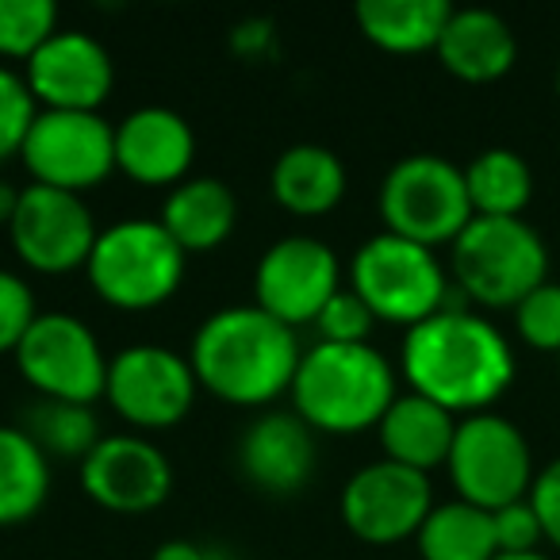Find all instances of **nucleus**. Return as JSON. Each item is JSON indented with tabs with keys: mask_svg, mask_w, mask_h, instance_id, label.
<instances>
[{
	"mask_svg": "<svg viewBox=\"0 0 560 560\" xmlns=\"http://www.w3.org/2000/svg\"><path fill=\"white\" fill-rule=\"evenodd\" d=\"M495 560H549L545 552H518V557H506V552H499Z\"/></svg>",
	"mask_w": 560,
	"mask_h": 560,
	"instance_id": "nucleus-38",
	"label": "nucleus"
},
{
	"mask_svg": "<svg viewBox=\"0 0 560 560\" xmlns=\"http://www.w3.org/2000/svg\"><path fill=\"white\" fill-rule=\"evenodd\" d=\"M445 468H450L457 495L480 511L511 506L534 488V457H529L526 438L511 419L491 411L457 422Z\"/></svg>",
	"mask_w": 560,
	"mask_h": 560,
	"instance_id": "nucleus-9",
	"label": "nucleus"
},
{
	"mask_svg": "<svg viewBox=\"0 0 560 560\" xmlns=\"http://www.w3.org/2000/svg\"><path fill=\"white\" fill-rule=\"evenodd\" d=\"M173 242L185 254H211L234 234L238 223V200L231 185L219 177H188L177 188H170L162 203V219Z\"/></svg>",
	"mask_w": 560,
	"mask_h": 560,
	"instance_id": "nucleus-21",
	"label": "nucleus"
},
{
	"mask_svg": "<svg viewBox=\"0 0 560 560\" xmlns=\"http://www.w3.org/2000/svg\"><path fill=\"white\" fill-rule=\"evenodd\" d=\"M16 203H20V188L9 185V180H0V226L12 223V215H16Z\"/></svg>",
	"mask_w": 560,
	"mask_h": 560,
	"instance_id": "nucleus-37",
	"label": "nucleus"
},
{
	"mask_svg": "<svg viewBox=\"0 0 560 560\" xmlns=\"http://www.w3.org/2000/svg\"><path fill=\"white\" fill-rule=\"evenodd\" d=\"M188 254L158 219H119L104 226L89 254V284L116 312H154L185 280Z\"/></svg>",
	"mask_w": 560,
	"mask_h": 560,
	"instance_id": "nucleus-4",
	"label": "nucleus"
},
{
	"mask_svg": "<svg viewBox=\"0 0 560 560\" xmlns=\"http://www.w3.org/2000/svg\"><path fill=\"white\" fill-rule=\"evenodd\" d=\"M81 488L96 506L116 514H147L173 491V465L150 438L104 434L81 460Z\"/></svg>",
	"mask_w": 560,
	"mask_h": 560,
	"instance_id": "nucleus-15",
	"label": "nucleus"
},
{
	"mask_svg": "<svg viewBox=\"0 0 560 560\" xmlns=\"http://www.w3.org/2000/svg\"><path fill=\"white\" fill-rule=\"evenodd\" d=\"M24 430L50 460H85L89 453L101 445V419L93 407L85 404H62V399H39L35 407H27Z\"/></svg>",
	"mask_w": 560,
	"mask_h": 560,
	"instance_id": "nucleus-27",
	"label": "nucleus"
},
{
	"mask_svg": "<svg viewBox=\"0 0 560 560\" xmlns=\"http://www.w3.org/2000/svg\"><path fill=\"white\" fill-rule=\"evenodd\" d=\"M350 289L365 300L373 319L399 323L411 330L445 312L450 280H445L434 249L381 231L369 242H361L353 254Z\"/></svg>",
	"mask_w": 560,
	"mask_h": 560,
	"instance_id": "nucleus-6",
	"label": "nucleus"
},
{
	"mask_svg": "<svg viewBox=\"0 0 560 560\" xmlns=\"http://www.w3.org/2000/svg\"><path fill=\"white\" fill-rule=\"evenodd\" d=\"M430 511H434L430 476L396 460H373L358 468L342 488V522L353 537L369 545H396L404 537H419Z\"/></svg>",
	"mask_w": 560,
	"mask_h": 560,
	"instance_id": "nucleus-14",
	"label": "nucleus"
},
{
	"mask_svg": "<svg viewBox=\"0 0 560 560\" xmlns=\"http://www.w3.org/2000/svg\"><path fill=\"white\" fill-rule=\"evenodd\" d=\"M315 430L296 411H265L238 442V465L254 488L296 495L315 476Z\"/></svg>",
	"mask_w": 560,
	"mask_h": 560,
	"instance_id": "nucleus-18",
	"label": "nucleus"
},
{
	"mask_svg": "<svg viewBox=\"0 0 560 560\" xmlns=\"http://www.w3.org/2000/svg\"><path fill=\"white\" fill-rule=\"evenodd\" d=\"M272 200L292 215L319 219L335 211L346 196V165L335 150L319 142H296L272 162Z\"/></svg>",
	"mask_w": 560,
	"mask_h": 560,
	"instance_id": "nucleus-22",
	"label": "nucleus"
},
{
	"mask_svg": "<svg viewBox=\"0 0 560 560\" xmlns=\"http://www.w3.org/2000/svg\"><path fill=\"white\" fill-rule=\"evenodd\" d=\"M9 238L27 269L58 277V272L85 269L101 231L81 196L58 192L47 185H27L20 188Z\"/></svg>",
	"mask_w": 560,
	"mask_h": 560,
	"instance_id": "nucleus-13",
	"label": "nucleus"
},
{
	"mask_svg": "<svg viewBox=\"0 0 560 560\" xmlns=\"http://www.w3.org/2000/svg\"><path fill=\"white\" fill-rule=\"evenodd\" d=\"M58 32L50 0H0V58H32Z\"/></svg>",
	"mask_w": 560,
	"mask_h": 560,
	"instance_id": "nucleus-28",
	"label": "nucleus"
},
{
	"mask_svg": "<svg viewBox=\"0 0 560 560\" xmlns=\"http://www.w3.org/2000/svg\"><path fill=\"white\" fill-rule=\"evenodd\" d=\"M35 116H39V104H35L27 81L9 66H0V162H9L24 150Z\"/></svg>",
	"mask_w": 560,
	"mask_h": 560,
	"instance_id": "nucleus-29",
	"label": "nucleus"
},
{
	"mask_svg": "<svg viewBox=\"0 0 560 560\" xmlns=\"http://www.w3.org/2000/svg\"><path fill=\"white\" fill-rule=\"evenodd\" d=\"M292 411L323 434L350 438L376 427L392 407L396 369L376 346H335L315 342L292 381Z\"/></svg>",
	"mask_w": 560,
	"mask_h": 560,
	"instance_id": "nucleus-3",
	"label": "nucleus"
},
{
	"mask_svg": "<svg viewBox=\"0 0 560 560\" xmlns=\"http://www.w3.org/2000/svg\"><path fill=\"white\" fill-rule=\"evenodd\" d=\"M419 552L422 560H495V526H491V511L453 499L427 514L419 529Z\"/></svg>",
	"mask_w": 560,
	"mask_h": 560,
	"instance_id": "nucleus-26",
	"label": "nucleus"
},
{
	"mask_svg": "<svg viewBox=\"0 0 560 560\" xmlns=\"http://www.w3.org/2000/svg\"><path fill=\"white\" fill-rule=\"evenodd\" d=\"M514 327L522 342L545 353H560V284L545 280L518 307H514Z\"/></svg>",
	"mask_w": 560,
	"mask_h": 560,
	"instance_id": "nucleus-30",
	"label": "nucleus"
},
{
	"mask_svg": "<svg viewBox=\"0 0 560 560\" xmlns=\"http://www.w3.org/2000/svg\"><path fill=\"white\" fill-rule=\"evenodd\" d=\"M16 369L39 399H62V404L93 407L108 388V361L101 338L89 323L66 312H39L24 342L16 346Z\"/></svg>",
	"mask_w": 560,
	"mask_h": 560,
	"instance_id": "nucleus-8",
	"label": "nucleus"
},
{
	"mask_svg": "<svg viewBox=\"0 0 560 560\" xmlns=\"http://www.w3.org/2000/svg\"><path fill=\"white\" fill-rule=\"evenodd\" d=\"M150 560H234L223 545H200V541H188V537H170L154 549Z\"/></svg>",
	"mask_w": 560,
	"mask_h": 560,
	"instance_id": "nucleus-36",
	"label": "nucleus"
},
{
	"mask_svg": "<svg viewBox=\"0 0 560 560\" xmlns=\"http://www.w3.org/2000/svg\"><path fill=\"white\" fill-rule=\"evenodd\" d=\"M526 499H529V506H534L537 522H541V534L560 549V457L549 460V465L534 476V488H529Z\"/></svg>",
	"mask_w": 560,
	"mask_h": 560,
	"instance_id": "nucleus-34",
	"label": "nucleus"
},
{
	"mask_svg": "<svg viewBox=\"0 0 560 560\" xmlns=\"http://www.w3.org/2000/svg\"><path fill=\"white\" fill-rule=\"evenodd\" d=\"M491 526H495V545L506 557H518V552H537V541H541V522H537L529 499H518L511 506H499L491 511Z\"/></svg>",
	"mask_w": 560,
	"mask_h": 560,
	"instance_id": "nucleus-33",
	"label": "nucleus"
},
{
	"mask_svg": "<svg viewBox=\"0 0 560 560\" xmlns=\"http://www.w3.org/2000/svg\"><path fill=\"white\" fill-rule=\"evenodd\" d=\"M196 381L188 358L165 346H127L108 361L104 399L135 430H170L192 411Z\"/></svg>",
	"mask_w": 560,
	"mask_h": 560,
	"instance_id": "nucleus-12",
	"label": "nucleus"
},
{
	"mask_svg": "<svg viewBox=\"0 0 560 560\" xmlns=\"http://www.w3.org/2000/svg\"><path fill=\"white\" fill-rule=\"evenodd\" d=\"M342 292V265L327 242L289 234L272 242L254 269V304L284 327H315L319 312Z\"/></svg>",
	"mask_w": 560,
	"mask_h": 560,
	"instance_id": "nucleus-11",
	"label": "nucleus"
},
{
	"mask_svg": "<svg viewBox=\"0 0 560 560\" xmlns=\"http://www.w3.org/2000/svg\"><path fill=\"white\" fill-rule=\"evenodd\" d=\"M384 460H396L415 472H434L438 465L450 460L453 438H457V419L445 407H438L427 396H396L384 419L376 422Z\"/></svg>",
	"mask_w": 560,
	"mask_h": 560,
	"instance_id": "nucleus-19",
	"label": "nucleus"
},
{
	"mask_svg": "<svg viewBox=\"0 0 560 560\" xmlns=\"http://www.w3.org/2000/svg\"><path fill=\"white\" fill-rule=\"evenodd\" d=\"M557 93H560V70H557Z\"/></svg>",
	"mask_w": 560,
	"mask_h": 560,
	"instance_id": "nucleus-39",
	"label": "nucleus"
},
{
	"mask_svg": "<svg viewBox=\"0 0 560 560\" xmlns=\"http://www.w3.org/2000/svg\"><path fill=\"white\" fill-rule=\"evenodd\" d=\"M465 188L472 215L483 219H522V208L534 196V173L514 150L491 147L468 162Z\"/></svg>",
	"mask_w": 560,
	"mask_h": 560,
	"instance_id": "nucleus-25",
	"label": "nucleus"
},
{
	"mask_svg": "<svg viewBox=\"0 0 560 560\" xmlns=\"http://www.w3.org/2000/svg\"><path fill=\"white\" fill-rule=\"evenodd\" d=\"M35 185L89 192L116 173V127L101 112H43L20 150Z\"/></svg>",
	"mask_w": 560,
	"mask_h": 560,
	"instance_id": "nucleus-10",
	"label": "nucleus"
},
{
	"mask_svg": "<svg viewBox=\"0 0 560 560\" xmlns=\"http://www.w3.org/2000/svg\"><path fill=\"white\" fill-rule=\"evenodd\" d=\"M50 495V457L20 427H0V529L24 526Z\"/></svg>",
	"mask_w": 560,
	"mask_h": 560,
	"instance_id": "nucleus-24",
	"label": "nucleus"
},
{
	"mask_svg": "<svg viewBox=\"0 0 560 560\" xmlns=\"http://www.w3.org/2000/svg\"><path fill=\"white\" fill-rule=\"evenodd\" d=\"M304 361L296 330L265 315L257 304H231L200 323L188 350L200 388L231 407H269L292 392Z\"/></svg>",
	"mask_w": 560,
	"mask_h": 560,
	"instance_id": "nucleus-2",
	"label": "nucleus"
},
{
	"mask_svg": "<svg viewBox=\"0 0 560 560\" xmlns=\"http://www.w3.org/2000/svg\"><path fill=\"white\" fill-rule=\"evenodd\" d=\"M373 312L365 307V300L353 289H342L315 319L319 330V342H335V346H365L373 335Z\"/></svg>",
	"mask_w": 560,
	"mask_h": 560,
	"instance_id": "nucleus-31",
	"label": "nucleus"
},
{
	"mask_svg": "<svg viewBox=\"0 0 560 560\" xmlns=\"http://www.w3.org/2000/svg\"><path fill=\"white\" fill-rule=\"evenodd\" d=\"M399 365L415 396L434 399L450 415L488 411L514 381L506 338L465 307H445L407 330Z\"/></svg>",
	"mask_w": 560,
	"mask_h": 560,
	"instance_id": "nucleus-1",
	"label": "nucleus"
},
{
	"mask_svg": "<svg viewBox=\"0 0 560 560\" xmlns=\"http://www.w3.org/2000/svg\"><path fill=\"white\" fill-rule=\"evenodd\" d=\"M277 43V24L272 20H242L231 32V47L242 58H265Z\"/></svg>",
	"mask_w": 560,
	"mask_h": 560,
	"instance_id": "nucleus-35",
	"label": "nucleus"
},
{
	"mask_svg": "<svg viewBox=\"0 0 560 560\" xmlns=\"http://www.w3.org/2000/svg\"><path fill=\"white\" fill-rule=\"evenodd\" d=\"M381 219L388 234L427 249L457 242V234L472 223L465 170L438 154H411L396 162L381 185Z\"/></svg>",
	"mask_w": 560,
	"mask_h": 560,
	"instance_id": "nucleus-7",
	"label": "nucleus"
},
{
	"mask_svg": "<svg viewBox=\"0 0 560 560\" xmlns=\"http://www.w3.org/2000/svg\"><path fill=\"white\" fill-rule=\"evenodd\" d=\"M549 254L526 219H483L453 242V277L460 292L483 307H518L534 289L545 284Z\"/></svg>",
	"mask_w": 560,
	"mask_h": 560,
	"instance_id": "nucleus-5",
	"label": "nucleus"
},
{
	"mask_svg": "<svg viewBox=\"0 0 560 560\" xmlns=\"http://www.w3.org/2000/svg\"><path fill=\"white\" fill-rule=\"evenodd\" d=\"M24 81L43 112H101L116 85V66L89 32H55L27 58Z\"/></svg>",
	"mask_w": 560,
	"mask_h": 560,
	"instance_id": "nucleus-16",
	"label": "nucleus"
},
{
	"mask_svg": "<svg viewBox=\"0 0 560 560\" xmlns=\"http://www.w3.org/2000/svg\"><path fill=\"white\" fill-rule=\"evenodd\" d=\"M438 58L453 78L468 85H488L499 81L518 58V43L506 27L503 16L488 9H453L442 39H438Z\"/></svg>",
	"mask_w": 560,
	"mask_h": 560,
	"instance_id": "nucleus-20",
	"label": "nucleus"
},
{
	"mask_svg": "<svg viewBox=\"0 0 560 560\" xmlns=\"http://www.w3.org/2000/svg\"><path fill=\"white\" fill-rule=\"evenodd\" d=\"M453 9L445 0H361L353 9L361 35L388 55L438 50Z\"/></svg>",
	"mask_w": 560,
	"mask_h": 560,
	"instance_id": "nucleus-23",
	"label": "nucleus"
},
{
	"mask_svg": "<svg viewBox=\"0 0 560 560\" xmlns=\"http://www.w3.org/2000/svg\"><path fill=\"white\" fill-rule=\"evenodd\" d=\"M196 162V135L173 108H135L116 124V170L142 188H177Z\"/></svg>",
	"mask_w": 560,
	"mask_h": 560,
	"instance_id": "nucleus-17",
	"label": "nucleus"
},
{
	"mask_svg": "<svg viewBox=\"0 0 560 560\" xmlns=\"http://www.w3.org/2000/svg\"><path fill=\"white\" fill-rule=\"evenodd\" d=\"M35 319H39V307H35L32 284L16 272L0 269V353H16Z\"/></svg>",
	"mask_w": 560,
	"mask_h": 560,
	"instance_id": "nucleus-32",
	"label": "nucleus"
}]
</instances>
